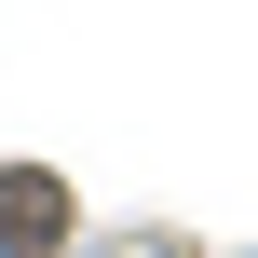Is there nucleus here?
I'll return each mask as SVG.
<instances>
[{"label": "nucleus", "mask_w": 258, "mask_h": 258, "mask_svg": "<svg viewBox=\"0 0 258 258\" xmlns=\"http://www.w3.org/2000/svg\"><path fill=\"white\" fill-rule=\"evenodd\" d=\"M54 245H68V190L0 163V258H54Z\"/></svg>", "instance_id": "obj_1"}]
</instances>
